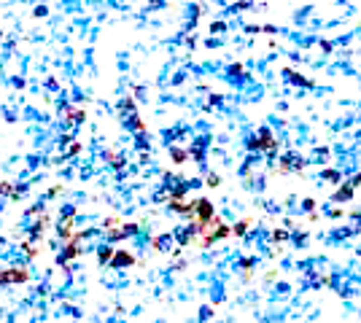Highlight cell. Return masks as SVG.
I'll use <instances>...</instances> for the list:
<instances>
[{
    "label": "cell",
    "instance_id": "6da1fadb",
    "mask_svg": "<svg viewBox=\"0 0 361 323\" xmlns=\"http://www.w3.org/2000/svg\"><path fill=\"white\" fill-rule=\"evenodd\" d=\"M251 148H275V140H272V132H267V130H262L259 132V138L256 140H251Z\"/></svg>",
    "mask_w": 361,
    "mask_h": 323
},
{
    "label": "cell",
    "instance_id": "7a4b0ae2",
    "mask_svg": "<svg viewBox=\"0 0 361 323\" xmlns=\"http://www.w3.org/2000/svg\"><path fill=\"white\" fill-rule=\"evenodd\" d=\"M286 81H294L299 86H308L310 81H305V78H299V73H294V70H286Z\"/></svg>",
    "mask_w": 361,
    "mask_h": 323
},
{
    "label": "cell",
    "instance_id": "3957f363",
    "mask_svg": "<svg viewBox=\"0 0 361 323\" xmlns=\"http://www.w3.org/2000/svg\"><path fill=\"white\" fill-rule=\"evenodd\" d=\"M113 264H132V256H127V253H119L113 259Z\"/></svg>",
    "mask_w": 361,
    "mask_h": 323
},
{
    "label": "cell",
    "instance_id": "277c9868",
    "mask_svg": "<svg viewBox=\"0 0 361 323\" xmlns=\"http://www.w3.org/2000/svg\"><path fill=\"white\" fill-rule=\"evenodd\" d=\"M248 224H251V221H240V224H237V226H234V229H232V232H234V234H243V232H246V229H248Z\"/></svg>",
    "mask_w": 361,
    "mask_h": 323
},
{
    "label": "cell",
    "instance_id": "5b68a950",
    "mask_svg": "<svg viewBox=\"0 0 361 323\" xmlns=\"http://www.w3.org/2000/svg\"><path fill=\"white\" fill-rule=\"evenodd\" d=\"M172 159H175V162H184L186 154H184V151H172Z\"/></svg>",
    "mask_w": 361,
    "mask_h": 323
},
{
    "label": "cell",
    "instance_id": "8992f818",
    "mask_svg": "<svg viewBox=\"0 0 361 323\" xmlns=\"http://www.w3.org/2000/svg\"><path fill=\"white\" fill-rule=\"evenodd\" d=\"M208 186H218V175H210L208 178Z\"/></svg>",
    "mask_w": 361,
    "mask_h": 323
}]
</instances>
